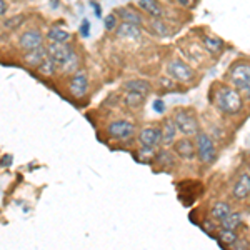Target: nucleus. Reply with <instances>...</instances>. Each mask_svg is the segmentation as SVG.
<instances>
[{"mask_svg": "<svg viewBox=\"0 0 250 250\" xmlns=\"http://www.w3.org/2000/svg\"><path fill=\"white\" fill-rule=\"evenodd\" d=\"M139 144L140 147H160V127L159 125H148L144 127L139 134Z\"/></svg>", "mask_w": 250, "mask_h": 250, "instance_id": "9", "label": "nucleus"}, {"mask_svg": "<svg viewBox=\"0 0 250 250\" xmlns=\"http://www.w3.org/2000/svg\"><path fill=\"white\" fill-rule=\"evenodd\" d=\"M135 132V125L128 120H114L110 122V125L107 127V134L112 137V139L117 140H127L134 135Z\"/></svg>", "mask_w": 250, "mask_h": 250, "instance_id": "6", "label": "nucleus"}, {"mask_svg": "<svg viewBox=\"0 0 250 250\" xmlns=\"http://www.w3.org/2000/svg\"><path fill=\"white\" fill-rule=\"evenodd\" d=\"M68 90L70 94L75 97V99H82L83 95L87 94L88 90V77L85 70H75L74 75L70 79V85H68Z\"/></svg>", "mask_w": 250, "mask_h": 250, "instance_id": "8", "label": "nucleus"}, {"mask_svg": "<svg viewBox=\"0 0 250 250\" xmlns=\"http://www.w3.org/2000/svg\"><path fill=\"white\" fill-rule=\"evenodd\" d=\"M177 140V128L172 122V117H165L160 125V145L165 148L172 147Z\"/></svg>", "mask_w": 250, "mask_h": 250, "instance_id": "12", "label": "nucleus"}, {"mask_svg": "<svg viewBox=\"0 0 250 250\" xmlns=\"http://www.w3.org/2000/svg\"><path fill=\"white\" fill-rule=\"evenodd\" d=\"M74 50L70 45H65V43H62V42H52L50 40V43L45 47V52H47V57H50L52 60L55 62V65H59L60 63L65 60L68 55H70V52Z\"/></svg>", "mask_w": 250, "mask_h": 250, "instance_id": "11", "label": "nucleus"}, {"mask_svg": "<svg viewBox=\"0 0 250 250\" xmlns=\"http://www.w3.org/2000/svg\"><path fill=\"white\" fill-rule=\"evenodd\" d=\"M47 37H48V40H52V42L65 43L67 40L70 39V34H68L67 30L60 29V27H52V29L47 32Z\"/></svg>", "mask_w": 250, "mask_h": 250, "instance_id": "26", "label": "nucleus"}, {"mask_svg": "<svg viewBox=\"0 0 250 250\" xmlns=\"http://www.w3.org/2000/svg\"><path fill=\"white\" fill-rule=\"evenodd\" d=\"M145 102V94H140V92H125L124 97V104L132 108L142 107Z\"/></svg>", "mask_w": 250, "mask_h": 250, "instance_id": "24", "label": "nucleus"}, {"mask_svg": "<svg viewBox=\"0 0 250 250\" xmlns=\"http://www.w3.org/2000/svg\"><path fill=\"white\" fill-rule=\"evenodd\" d=\"M173 154H175L177 159L187 160V162H192L195 160V144L190 137H184V139H179L173 142Z\"/></svg>", "mask_w": 250, "mask_h": 250, "instance_id": "7", "label": "nucleus"}, {"mask_svg": "<svg viewBox=\"0 0 250 250\" xmlns=\"http://www.w3.org/2000/svg\"><path fill=\"white\" fill-rule=\"evenodd\" d=\"M242 224H244L242 213L233 212V210L230 213H227V215H225L224 219L219 220V225H220L222 229H232V230H237V229H240Z\"/></svg>", "mask_w": 250, "mask_h": 250, "instance_id": "19", "label": "nucleus"}, {"mask_svg": "<svg viewBox=\"0 0 250 250\" xmlns=\"http://www.w3.org/2000/svg\"><path fill=\"white\" fill-rule=\"evenodd\" d=\"M79 67H80V57L75 50H72L70 55L59 65V68L63 74H74L75 70H79Z\"/></svg>", "mask_w": 250, "mask_h": 250, "instance_id": "21", "label": "nucleus"}, {"mask_svg": "<svg viewBox=\"0 0 250 250\" xmlns=\"http://www.w3.org/2000/svg\"><path fill=\"white\" fill-rule=\"evenodd\" d=\"M155 152H157V148H152V147H140L139 154H137V160H139V162H142V164H150V162H154Z\"/></svg>", "mask_w": 250, "mask_h": 250, "instance_id": "28", "label": "nucleus"}, {"mask_svg": "<svg viewBox=\"0 0 250 250\" xmlns=\"http://www.w3.org/2000/svg\"><path fill=\"white\" fill-rule=\"evenodd\" d=\"M23 17H15V19H10V20H7V22H5V25L7 27H14V25H19V20H22Z\"/></svg>", "mask_w": 250, "mask_h": 250, "instance_id": "34", "label": "nucleus"}, {"mask_svg": "<svg viewBox=\"0 0 250 250\" xmlns=\"http://www.w3.org/2000/svg\"><path fill=\"white\" fill-rule=\"evenodd\" d=\"M204 45L207 48V52L210 54H220L222 48H224V42L222 39H217V37H204Z\"/></svg>", "mask_w": 250, "mask_h": 250, "instance_id": "27", "label": "nucleus"}, {"mask_svg": "<svg viewBox=\"0 0 250 250\" xmlns=\"http://www.w3.org/2000/svg\"><path fill=\"white\" fill-rule=\"evenodd\" d=\"M139 7L145 12V14H148L154 19L164 17V14H165L164 5L159 2V0H139Z\"/></svg>", "mask_w": 250, "mask_h": 250, "instance_id": "17", "label": "nucleus"}, {"mask_svg": "<svg viewBox=\"0 0 250 250\" xmlns=\"http://www.w3.org/2000/svg\"><path fill=\"white\" fill-rule=\"evenodd\" d=\"M232 212V205L227 202H215L210 208V217L213 220L219 222L220 219H224L227 213Z\"/></svg>", "mask_w": 250, "mask_h": 250, "instance_id": "23", "label": "nucleus"}, {"mask_svg": "<svg viewBox=\"0 0 250 250\" xmlns=\"http://www.w3.org/2000/svg\"><path fill=\"white\" fill-rule=\"evenodd\" d=\"M170 117H172V122L175 125L177 132H180L184 137H193L200 130L199 117H197V114L192 108H187V107L175 108Z\"/></svg>", "mask_w": 250, "mask_h": 250, "instance_id": "2", "label": "nucleus"}, {"mask_svg": "<svg viewBox=\"0 0 250 250\" xmlns=\"http://www.w3.org/2000/svg\"><path fill=\"white\" fill-rule=\"evenodd\" d=\"M122 90L124 92H140V94H145L147 95L148 92L152 90V85L147 82V80H142V79H132V80H127V82L122 83Z\"/></svg>", "mask_w": 250, "mask_h": 250, "instance_id": "18", "label": "nucleus"}, {"mask_svg": "<svg viewBox=\"0 0 250 250\" xmlns=\"http://www.w3.org/2000/svg\"><path fill=\"white\" fill-rule=\"evenodd\" d=\"M40 45H43V35H42V32L37 29H30V30L23 32L19 39V47L25 52L34 50V48H37Z\"/></svg>", "mask_w": 250, "mask_h": 250, "instance_id": "10", "label": "nucleus"}, {"mask_svg": "<svg viewBox=\"0 0 250 250\" xmlns=\"http://www.w3.org/2000/svg\"><path fill=\"white\" fill-rule=\"evenodd\" d=\"M57 5H59V0H52V7H54V9H57Z\"/></svg>", "mask_w": 250, "mask_h": 250, "instance_id": "39", "label": "nucleus"}, {"mask_svg": "<svg viewBox=\"0 0 250 250\" xmlns=\"http://www.w3.org/2000/svg\"><path fill=\"white\" fill-rule=\"evenodd\" d=\"M195 159H199L200 162L205 165H210L217 160V148H215V142L208 134L199 130L195 135Z\"/></svg>", "mask_w": 250, "mask_h": 250, "instance_id": "4", "label": "nucleus"}, {"mask_svg": "<svg viewBox=\"0 0 250 250\" xmlns=\"http://www.w3.org/2000/svg\"><path fill=\"white\" fill-rule=\"evenodd\" d=\"M115 15L119 17L122 22H127V23H134V25H140L144 22V17L139 10L134 9L132 5H127V7H120V9L115 10Z\"/></svg>", "mask_w": 250, "mask_h": 250, "instance_id": "14", "label": "nucleus"}, {"mask_svg": "<svg viewBox=\"0 0 250 250\" xmlns=\"http://www.w3.org/2000/svg\"><path fill=\"white\" fill-rule=\"evenodd\" d=\"M47 57V52H45V47L40 45L37 48H34V50H29L25 55V63L32 68H37L39 63L42 62L43 59Z\"/></svg>", "mask_w": 250, "mask_h": 250, "instance_id": "20", "label": "nucleus"}, {"mask_svg": "<svg viewBox=\"0 0 250 250\" xmlns=\"http://www.w3.org/2000/svg\"><path fill=\"white\" fill-rule=\"evenodd\" d=\"M167 74L172 80H177V82H180V83H190L192 80L195 79V70L179 59L168 62Z\"/></svg>", "mask_w": 250, "mask_h": 250, "instance_id": "5", "label": "nucleus"}, {"mask_svg": "<svg viewBox=\"0 0 250 250\" xmlns=\"http://www.w3.org/2000/svg\"><path fill=\"white\" fill-rule=\"evenodd\" d=\"M237 237H239V233H237V230H232V229H222L220 227L219 233H217V240H219L220 247H224V249L230 247L233 242L237 240Z\"/></svg>", "mask_w": 250, "mask_h": 250, "instance_id": "22", "label": "nucleus"}, {"mask_svg": "<svg viewBox=\"0 0 250 250\" xmlns=\"http://www.w3.org/2000/svg\"><path fill=\"white\" fill-rule=\"evenodd\" d=\"M230 247L235 249V250H247L249 249V240H244V239H240V237H237V240L233 242Z\"/></svg>", "mask_w": 250, "mask_h": 250, "instance_id": "31", "label": "nucleus"}, {"mask_svg": "<svg viewBox=\"0 0 250 250\" xmlns=\"http://www.w3.org/2000/svg\"><path fill=\"white\" fill-rule=\"evenodd\" d=\"M55 70H57V65H55V62L50 57H45L37 67V72L40 75H43V77H52L55 74Z\"/></svg>", "mask_w": 250, "mask_h": 250, "instance_id": "25", "label": "nucleus"}, {"mask_svg": "<svg viewBox=\"0 0 250 250\" xmlns=\"http://www.w3.org/2000/svg\"><path fill=\"white\" fill-rule=\"evenodd\" d=\"M152 27H154V30L160 35V37H167L168 35V30L162 20H154V22H152Z\"/></svg>", "mask_w": 250, "mask_h": 250, "instance_id": "29", "label": "nucleus"}, {"mask_svg": "<svg viewBox=\"0 0 250 250\" xmlns=\"http://www.w3.org/2000/svg\"><path fill=\"white\" fill-rule=\"evenodd\" d=\"M210 100L213 107L225 115L239 114L242 110V105H244L240 92L237 88H233L232 85H227V83H217V85H213L210 92Z\"/></svg>", "mask_w": 250, "mask_h": 250, "instance_id": "1", "label": "nucleus"}, {"mask_svg": "<svg viewBox=\"0 0 250 250\" xmlns=\"http://www.w3.org/2000/svg\"><path fill=\"white\" fill-rule=\"evenodd\" d=\"M105 29L107 30H115V27H117V15L115 14H110V15H107L105 17Z\"/></svg>", "mask_w": 250, "mask_h": 250, "instance_id": "30", "label": "nucleus"}, {"mask_svg": "<svg viewBox=\"0 0 250 250\" xmlns=\"http://www.w3.org/2000/svg\"><path fill=\"white\" fill-rule=\"evenodd\" d=\"M94 7H95V15L97 17H100V15H102V12H100V5L99 3H94Z\"/></svg>", "mask_w": 250, "mask_h": 250, "instance_id": "38", "label": "nucleus"}, {"mask_svg": "<svg viewBox=\"0 0 250 250\" xmlns=\"http://www.w3.org/2000/svg\"><path fill=\"white\" fill-rule=\"evenodd\" d=\"M177 2H179L182 7H190L193 3V0H177Z\"/></svg>", "mask_w": 250, "mask_h": 250, "instance_id": "37", "label": "nucleus"}, {"mask_svg": "<svg viewBox=\"0 0 250 250\" xmlns=\"http://www.w3.org/2000/svg\"><path fill=\"white\" fill-rule=\"evenodd\" d=\"M232 195H233V199L239 200V202H245V200H249V197H250V175H249V172H244L239 179H237L235 185H233Z\"/></svg>", "mask_w": 250, "mask_h": 250, "instance_id": "13", "label": "nucleus"}, {"mask_svg": "<svg viewBox=\"0 0 250 250\" xmlns=\"http://www.w3.org/2000/svg\"><path fill=\"white\" fill-rule=\"evenodd\" d=\"M0 164H2V167H9L12 164V155H5V159L2 157V160H0Z\"/></svg>", "mask_w": 250, "mask_h": 250, "instance_id": "35", "label": "nucleus"}, {"mask_svg": "<svg viewBox=\"0 0 250 250\" xmlns=\"http://www.w3.org/2000/svg\"><path fill=\"white\" fill-rule=\"evenodd\" d=\"M154 110L155 112H159V114H164L165 112V104H164V100H155L154 102Z\"/></svg>", "mask_w": 250, "mask_h": 250, "instance_id": "33", "label": "nucleus"}, {"mask_svg": "<svg viewBox=\"0 0 250 250\" xmlns=\"http://www.w3.org/2000/svg\"><path fill=\"white\" fill-rule=\"evenodd\" d=\"M227 79L233 88H237L239 92H244L245 95H249V92H250V65H249L247 60H237V62L229 68Z\"/></svg>", "mask_w": 250, "mask_h": 250, "instance_id": "3", "label": "nucleus"}, {"mask_svg": "<svg viewBox=\"0 0 250 250\" xmlns=\"http://www.w3.org/2000/svg\"><path fill=\"white\" fill-rule=\"evenodd\" d=\"M80 34H82L83 37H88V34H90V22H88V20H83V23L80 25Z\"/></svg>", "mask_w": 250, "mask_h": 250, "instance_id": "32", "label": "nucleus"}, {"mask_svg": "<svg viewBox=\"0 0 250 250\" xmlns=\"http://www.w3.org/2000/svg\"><path fill=\"white\" fill-rule=\"evenodd\" d=\"M115 35L120 39H132V40H140L142 37V30H140L139 25H134V23H127L122 22L120 25L115 27Z\"/></svg>", "mask_w": 250, "mask_h": 250, "instance_id": "15", "label": "nucleus"}, {"mask_svg": "<svg viewBox=\"0 0 250 250\" xmlns=\"http://www.w3.org/2000/svg\"><path fill=\"white\" fill-rule=\"evenodd\" d=\"M5 12H7V3L3 2V0H0V17H2Z\"/></svg>", "mask_w": 250, "mask_h": 250, "instance_id": "36", "label": "nucleus"}, {"mask_svg": "<svg viewBox=\"0 0 250 250\" xmlns=\"http://www.w3.org/2000/svg\"><path fill=\"white\" fill-rule=\"evenodd\" d=\"M154 162L157 167L162 168V170H172V168L175 167V154H170V152L164 147V150L155 152Z\"/></svg>", "mask_w": 250, "mask_h": 250, "instance_id": "16", "label": "nucleus"}]
</instances>
